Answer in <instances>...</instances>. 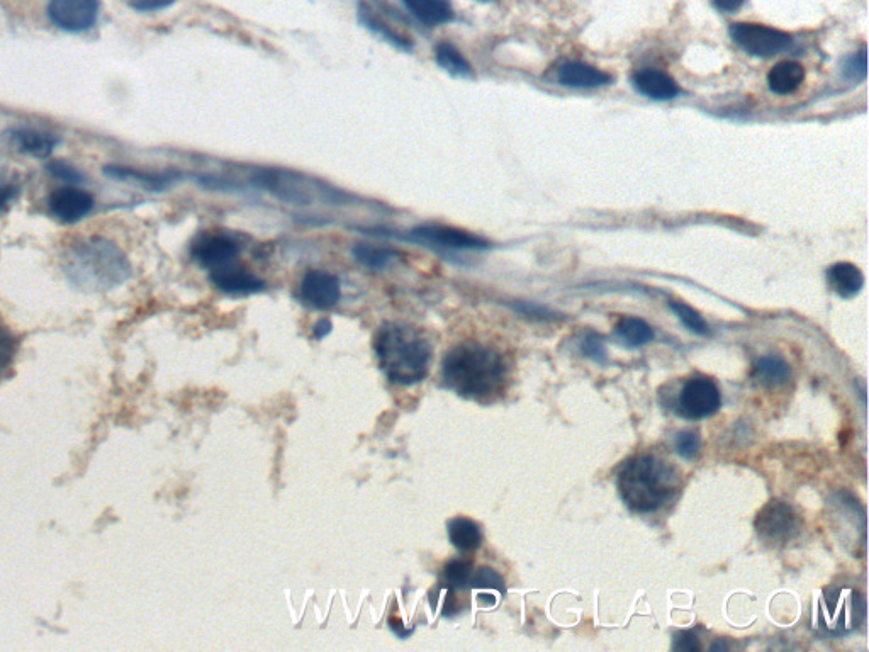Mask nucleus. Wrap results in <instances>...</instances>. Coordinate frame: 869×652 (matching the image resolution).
<instances>
[{"mask_svg": "<svg viewBox=\"0 0 869 652\" xmlns=\"http://www.w3.org/2000/svg\"><path fill=\"white\" fill-rule=\"evenodd\" d=\"M673 649H676V651L698 652L701 651V642L696 637V634H693L690 630H681L674 637Z\"/></svg>", "mask_w": 869, "mask_h": 652, "instance_id": "39", "label": "nucleus"}, {"mask_svg": "<svg viewBox=\"0 0 869 652\" xmlns=\"http://www.w3.org/2000/svg\"><path fill=\"white\" fill-rule=\"evenodd\" d=\"M678 469L654 456H637L625 462L618 474V493L623 503L637 513L657 512L679 491Z\"/></svg>", "mask_w": 869, "mask_h": 652, "instance_id": "4", "label": "nucleus"}, {"mask_svg": "<svg viewBox=\"0 0 869 652\" xmlns=\"http://www.w3.org/2000/svg\"><path fill=\"white\" fill-rule=\"evenodd\" d=\"M360 21L364 24L365 28L371 29L374 33L379 34L381 38L389 41L391 45L398 46L399 50H411V43L403 33H399L398 29H394L393 26H389L386 24V21L379 17L376 11H372L369 6L360 7Z\"/></svg>", "mask_w": 869, "mask_h": 652, "instance_id": "27", "label": "nucleus"}, {"mask_svg": "<svg viewBox=\"0 0 869 652\" xmlns=\"http://www.w3.org/2000/svg\"><path fill=\"white\" fill-rule=\"evenodd\" d=\"M418 23L428 28H437L452 23L455 11L450 0H401Z\"/></svg>", "mask_w": 869, "mask_h": 652, "instance_id": "19", "label": "nucleus"}, {"mask_svg": "<svg viewBox=\"0 0 869 652\" xmlns=\"http://www.w3.org/2000/svg\"><path fill=\"white\" fill-rule=\"evenodd\" d=\"M866 617L864 596L853 588H830L813 607V627L830 636H846Z\"/></svg>", "mask_w": 869, "mask_h": 652, "instance_id": "5", "label": "nucleus"}, {"mask_svg": "<svg viewBox=\"0 0 869 652\" xmlns=\"http://www.w3.org/2000/svg\"><path fill=\"white\" fill-rule=\"evenodd\" d=\"M700 435L695 432L679 433L676 437V452L686 461H693L700 454Z\"/></svg>", "mask_w": 869, "mask_h": 652, "instance_id": "34", "label": "nucleus"}, {"mask_svg": "<svg viewBox=\"0 0 869 652\" xmlns=\"http://www.w3.org/2000/svg\"><path fill=\"white\" fill-rule=\"evenodd\" d=\"M477 2H499V0H477Z\"/></svg>", "mask_w": 869, "mask_h": 652, "instance_id": "43", "label": "nucleus"}, {"mask_svg": "<svg viewBox=\"0 0 869 652\" xmlns=\"http://www.w3.org/2000/svg\"><path fill=\"white\" fill-rule=\"evenodd\" d=\"M354 257L367 269L386 270L401 259V253L391 247H376L371 243H359L354 248Z\"/></svg>", "mask_w": 869, "mask_h": 652, "instance_id": "26", "label": "nucleus"}, {"mask_svg": "<svg viewBox=\"0 0 869 652\" xmlns=\"http://www.w3.org/2000/svg\"><path fill=\"white\" fill-rule=\"evenodd\" d=\"M581 352L589 359L596 360V362H605L606 359V349L605 343L601 340L600 337H596V335H588V337L583 338V342H581Z\"/></svg>", "mask_w": 869, "mask_h": 652, "instance_id": "36", "label": "nucleus"}, {"mask_svg": "<svg viewBox=\"0 0 869 652\" xmlns=\"http://www.w3.org/2000/svg\"><path fill=\"white\" fill-rule=\"evenodd\" d=\"M209 281L213 282L219 291L230 296H250L265 291V282L258 279L252 270H248L238 260L225 267L211 270Z\"/></svg>", "mask_w": 869, "mask_h": 652, "instance_id": "15", "label": "nucleus"}, {"mask_svg": "<svg viewBox=\"0 0 869 652\" xmlns=\"http://www.w3.org/2000/svg\"><path fill=\"white\" fill-rule=\"evenodd\" d=\"M138 12H155L174 6L175 0H126Z\"/></svg>", "mask_w": 869, "mask_h": 652, "instance_id": "40", "label": "nucleus"}, {"mask_svg": "<svg viewBox=\"0 0 869 652\" xmlns=\"http://www.w3.org/2000/svg\"><path fill=\"white\" fill-rule=\"evenodd\" d=\"M827 279L834 293L842 299H851L859 294L864 286L863 272L849 262H839L827 270Z\"/></svg>", "mask_w": 869, "mask_h": 652, "instance_id": "20", "label": "nucleus"}, {"mask_svg": "<svg viewBox=\"0 0 869 652\" xmlns=\"http://www.w3.org/2000/svg\"><path fill=\"white\" fill-rule=\"evenodd\" d=\"M757 535L773 546H785L802 532V518L788 503L771 501L757 513Z\"/></svg>", "mask_w": 869, "mask_h": 652, "instance_id": "9", "label": "nucleus"}, {"mask_svg": "<svg viewBox=\"0 0 869 652\" xmlns=\"http://www.w3.org/2000/svg\"><path fill=\"white\" fill-rule=\"evenodd\" d=\"M331 330H333V325H331V321L328 318H323V320L318 321L313 328V337L316 340H323V338L328 337L330 335Z\"/></svg>", "mask_w": 869, "mask_h": 652, "instance_id": "42", "label": "nucleus"}, {"mask_svg": "<svg viewBox=\"0 0 869 652\" xmlns=\"http://www.w3.org/2000/svg\"><path fill=\"white\" fill-rule=\"evenodd\" d=\"M19 340L11 328L0 320V381L6 377L7 372L14 364Z\"/></svg>", "mask_w": 869, "mask_h": 652, "instance_id": "30", "label": "nucleus"}, {"mask_svg": "<svg viewBox=\"0 0 869 652\" xmlns=\"http://www.w3.org/2000/svg\"><path fill=\"white\" fill-rule=\"evenodd\" d=\"M255 180L262 189L287 203L311 204L320 194L328 196V191L321 189L318 182L284 170H262Z\"/></svg>", "mask_w": 869, "mask_h": 652, "instance_id": "8", "label": "nucleus"}, {"mask_svg": "<svg viewBox=\"0 0 869 652\" xmlns=\"http://www.w3.org/2000/svg\"><path fill=\"white\" fill-rule=\"evenodd\" d=\"M713 6L717 7V11L724 14H735L741 11L747 0H712Z\"/></svg>", "mask_w": 869, "mask_h": 652, "instance_id": "41", "label": "nucleus"}, {"mask_svg": "<svg viewBox=\"0 0 869 652\" xmlns=\"http://www.w3.org/2000/svg\"><path fill=\"white\" fill-rule=\"evenodd\" d=\"M442 383L460 398L493 400L505 388V360L479 343H460L443 359Z\"/></svg>", "mask_w": 869, "mask_h": 652, "instance_id": "1", "label": "nucleus"}, {"mask_svg": "<svg viewBox=\"0 0 869 652\" xmlns=\"http://www.w3.org/2000/svg\"><path fill=\"white\" fill-rule=\"evenodd\" d=\"M408 240L418 243L421 247L435 248V250H454V252L486 250L489 247L488 240L479 237L476 233L462 230V228H454V226L435 225V223L416 226L408 233Z\"/></svg>", "mask_w": 869, "mask_h": 652, "instance_id": "10", "label": "nucleus"}, {"mask_svg": "<svg viewBox=\"0 0 869 652\" xmlns=\"http://www.w3.org/2000/svg\"><path fill=\"white\" fill-rule=\"evenodd\" d=\"M2 138L17 153H23L28 157L38 158V160L50 158L51 153L55 152V148L60 143V138L57 135H51L48 131L36 130V128H26V126L9 128L2 133Z\"/></svg>", "mask_w": 869, "mask_h": 652, "instance_id": "16", "label": "nucleus"}, {"mask_svg": "<svg viewBox=\"0 0 869 652\" xmlns=\"http://www.w3.org/2000/svg\"><path fill=\"white\" fill-rule=\"evenodd\" d=\"M790 374V366L786 364L785 360L776 357V355H768V357L757 360L752 377H754V381L763 384V386L778 388L790 379Z\"/></svg>", "mask_w": 869, "mask_h": 652, "instance_id": "25", "label": "nucleus"}, {"mask_svg": "<svg viewBox=\"0 0 869 652\" xmlns=\"http://www.w3.org/2000/svg\"><path fill=\"white\" fill-rule=\"evenodd\" d=\"M379 366L387 379L398 386H415L425 381L430 371L433 347L415 326L386 323L374 338Z\"/></svg>", "mask_w": 869, "mask_h": 652, "instance_id": "2", "label": "nucleus"}, {"mask_svg": "<svg viewBox=\"0 0 869 652\" xmlns=\"http://www.w3.org/2000/svg\"><path fill=\"white\" fill-rule=\"evenodd\" d=\"M511 306H513V310H515L516 313L527 316V318H532V320L549 321L559 318L554 311L545 310V308L537 306V304L515 303L511 304Z\"/></svg>", "mask_w": 869, "mask_h": 652, "instance_id": "35", "label": "nucleus"}, {"mask_svg": "<svg viewBox=\"0 0 869 652\" xmlns=\"http://www.w3.org/2000/svg\"><path fill=\"white\" fill-rule=\"evenodd\" d=\"M94 204V196L77 186L60 187L48 197L51 216L65 225H73L87 218Z\"/></svg>", "mask_w": 869, "mask_h": 652, "instance_id": "13", "label": "nucleus"}, {"mask_svg": "<svg viewBox=\"0 0 869 652\" xmlns=\"http://www.w3.org/2000/svg\"><path fill=\"white\" fill-rule=\"evenodd\" d=\"M669 308L674 311V315L678 316L679 320L683 321V325L688 330H691V332L701 335V337L710 335L707 321L703 320L700 313H696L688 304L681 303V301H671Z\"/></svg>", "mask_w": 869, "mask_h": 652, "instance_id": "31", "label": "nucleus"}, {"mask_svg": "<svg viewBox=\"0 0 869 652\" xmlns=\"http://www.w3.org/2000/svg\"><path fill=\"white\" fill-rule=\"evenodd\" d=\"M471 586L476 590L498 591L501 595H506L505 579L493 568L477 569L476 573L472 574Z\"/></svg>", "mask_w": 869, "mask_h": 652, "instance_id": "32", "label": "nucleus"}, {"mask_svg": "<svg viewBox=\"0 0 869 652\" xmlns=\"http://www.w3.org/2000/svg\"><path fill=\"white\" fill-rule=\"evenodd\" d=\"M472 563L466 559H452L442 569V585L452 590H466L471 586Z\"/></svg>", "mask_w": 869, "mask_h": 652, "instance_id": "29", "label": "nucleus"}, {"mask_svg": "<svg viewBox=\"0 0 869 652\" xmlns=\"http://www.w3.org/2000/svg\"><path fill=\"white\" fill-rule=\"evenodd\" d=\"M342 298V284L337 276L325 270H309L301 281V299L314 310L326 311L337 306Z\"/></svg>", "mask_w": 869, "mask_h": 652, "instance_id": "14", "label": "nucleus"}, {"mask_svg": "<svg viewBox=\"0 0 869 652\" xmlns=\"http://www.w3.org/2000/svg\"><path fill=\"white\" fill-rule=\"evenodd\" d=\"M99 9V0H48L46 16L55 28L80 34L96 26Z\"/></svg>", "mask_w": 869, "mask_h": 652, "instance_id": "11", "label": "nucleus"}, {"mask_svg": "<svg viewBox=\"0 0 869 652\" xmlns=\"http://www.w3.org/2000/svg\"><path fill=\"white\" fill-rule=\"evenodd\" d=\"M238 233L228 230H206L197 233L191 243V257L209 272L233 264L242 253Z\"/></svg>", "mask_w": 869, "mask_h": 652, "instance_id": "6", "label": "nucleus"}, {"mask_svg": "<svg viewBox=\"0 0 869 652\" xmlns=\"http://www.w3.org/2000/svg\"><path fill=\"white\" fill-rule=\"evenodd\" d=\"M803 80H805V68L797 62L778 63L768 74L769 89L780 96L793 94L795 90L800 89Z\"/></svg>", "mask_w": 869, "mask_h": 652, "instance_id": "21", "label": "nucleus"}, {"mask_svg": "<svg viewBox=\"0 0 869 652\" xmlns=\"http://www.w3.org/2000/svg\"><path fill=\"white\" fill-rule=\"evenodd\" d=\"M435 60H437L438 67L445 70L450 77H455V79H472L474 77L471 63L467 62L459 48L449 41H442L435 46Z\"/></svg>", "mask_w": 869, "mask_h": 652, "instance_id": "24", "label": "nucleus"}, {"mask_svg": "<svg viewBox=\"0 0 869 652\" xmlns=\"http://www.w3.org/2000/svg\"><path fill=\"white\" fill-rule=\"evenodd\" d=\"M844 72L851 79L859 80L866 77V50L864 48L859 53H854L853 57L847 60Z\"/></svg>", "mask_w": 869, "mask_h": 652, "instance_id": "38", "label": "nucleus"}, {"mask_svg": "<svg viewBox=\"0 0 869 652\" xmlns=\"http://www.w3.org/2000/svg\"><path fill=\"white\" fill-rule=\"evenodd\" d=\"M618 335L630 347H642L654 338L651 325L640 318H625L617 326Z\"/></svg>", "mask_w": 869, "mask_h": 652, "instance_id": "28", "label": "nucleus"}, {"mask_svg": "<svg viewBox=\"0 0 869 652\" xmlns=\"http://www.w3.org/2000/svg\"><path fill=\"white\" fill-rule=\"evenodd\" d=\"M557 77L562 85L574 87V89H596V87L610 84L613 80L612 75L605 74L598 68L583 62L564 63L559 68Z\"/></svg>", "mask_w": 869, "mask_h": 652, "instance_id": "18", "label": "nucleus"}, {"mask_svg": "<svg viewBox=\"0 0 869 652\" xmlns=\"http://www.w3.org/2000/svg\"><path fill=\"white\" fill-rule=\"evenodd\" d=\"M450 544L462 552H472L483 544V530L474 520L467 517H455L447 525Z\"/></svg>", "mask_w": 869, "mask_h": 652, "instance_id": "22", "label": "nucleus"}, {"mask_svg": "<svg viewBox=\"0 0 869 652\" xmlns=\"http://www.w3.org/2000/svg\"><path fill=\"white\" fill-rule=\"evenodd\" d=\"M104 174L114 180L136 182V184H140V186L155 192L167 189L172 184V180H174L169 175L148 174V172H143V170L124 167V165H107V167H104Z\"/></svg>", "mask_w": 869, "mask_h": 652, "instance_id": "23", "label": "nucleus"}, {"mask_svg": "<svg viewBox=\"0 0 869 652\" xmlns=\"http://www.w3.org/2000/svg\"><path fill=\"white\" fill-rule=\"evenodd\" d=\"M68 281L87 291L111 289L131 276V265L123 250L104 237L82 238L72 243L65 257Z\"/></svg>", "mask_w": 869, "mask_h": 652, "instance_id": "3", "label": "nucleus"}, {"mask_svg": "<svg viewBox=\"0 0 869 652\" xmlns=\"http://www.w3.org/2000/svg\"><path fill=\"white\" fill-rule=\"evenodd\" d=\"M635 89L640 94L651 97L654 101H669L679 94V87L671 75L657 70V68H644L634 75Z\"/></svg>", "mask_w": 869, "mask_h": 652, "instance_id": "17", "label": "nucleus"}, {"mask_svg": "<svg viewBox=\"0 0 869 652\" xmlns=\"http://www.w3.org/2000/svg\"><path fill=\"white\" fill-rule=\"evenodd\" d=\"M46 172H48L51 177H55V179L67 182L70 186H79V184L87 182L85 175L82 174L77 167H73L70 163L62 162V160H55V162L48 163V165H46Z\"/></svg>", "mask_w": 869, "mask_h": 652, "instance_id": "33", "label": "nucleus"}, {"mask_svg": "<svg viewBox=\"0 0 869 652\" xmlns=\"http://www.w3.org/2000/svg\"><path fill=\"white\" fill-rule=\"evenodd\" d=\"M17 194H19V186L16 180L0 175V211H4L16 199Z\"/></svg>", "mask_w": 869, "mask_h": 652, "instance_id": "37", "label": "nucleus"}, {"mask_svg": "<svg viewBox=\"0 0 869 652\" xmlns=\"http://www.w3.org/2000/svg\"><path fill=\"white\" fill-rule=\"evenodd\" d=\"M722 405V396L717 384L710 379H690L679 393V415L690 420H701L715 415Z\"/></svg>", "mask_w": 869, "mask_h": 652, "instance_id": "12", "label": "nucleus"}, {"mask_svg": "<svg viewBox=\"0 0 869 652\" xmlns=\"http://www.w3.org/2000/svg\"><path fill=\"white\" fill-rule=\"evenodd\" d=\"M730 36L735 45L752 57L771 58L790 48L793 38L780 29L764 24L735 23L730 26Z\"/></svg>", "mask_w": 869, "mask_h": 652, "instance_id": "7", "label": "nucleus"}]
</instances>
